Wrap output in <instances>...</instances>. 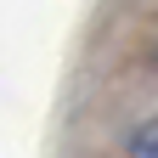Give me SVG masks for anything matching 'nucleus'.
Segmentation results:
<instances>
[{
  "mask_svg": "<svg viewBox=\"0 0 158 158\" xmlns=\"http://www.w3.org/2000/svg\"><path fill=\"white\" fill-rule=\"evenodd\" d=\"M124 152H130V158H158V118H141V124L130 130Z\"/></svg>",
  "mask_w": 158,
  "mask_h": 158,
  "instance_id": "obj_1",
  "label": "nucleus"
}]
</instances>
